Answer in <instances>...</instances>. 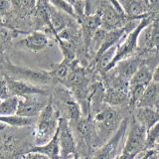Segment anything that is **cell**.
Returning a JSON list of instances; mask_svg holds the SVG:
<instances>
[{
	"instance_id": "6da1fadb",
	"label": "cell",
	"mask_w": 159,
	"mask_h": 159,
	"mask_svg": "<svg viewBox=\"0 0 159 159\" xmlns=\"http://www.w3.org/2000/svg\"><path fill=\"white\" fill-rule=\"evenodd\" d=\"M50 101L54 108L60 114V117L66 118L70 123L76 122L83 117L82 109L76 98L70 89L62 84H54L50 93Z\"/></svg>"
},
{
	"instance_id": "7a4b0ae2",
	"label": "cell",
	"mask_w": 159,
	"mask_h": 159,
	"mask_svg": "<svg viewBox=\"0 0 159 159\" xmlns=\"http://www.w3.org/2000/svg\"><path fill=\"white\" fill-rule=\"evenodd\" d=\"M59 118L60 114L54 108L51 101H49L48 104L37 117L33 133L35 145L39 146L46 144L54 137L58 129Z\"/></svg>"
},
{
	"instance_id": "3957f363",
	"label": "cell",
	"mask_w": 159,
	"mask_h": 159,
	"mask_svg": "<svg viewBox=\"0 0 159 159\" xmlns=\"http://www.w3.org/2000/svg\"><path fill=\"white\" fill-rule=\"evenodd\" d=\"M2 74L6 75L10 78L21 80V81L30 83L32 84H36V86L48 87L50 84H52V86L56 84L50 71L19 67L16 66V65H13L10 61H8L5 65Z\"/></svg>"
},
{
	"instance_id": "277c9868",
	"label": "cell",
	"mask_w": 159,
	"mask_h": 159,
	"mask_svg": "<svg viewBox=\"0 0 159 159\" xmlns=\"http://www.w3.org/2000/svg\"><path fill=\"white\" fill-rule=\"evenodd\" d=\"M151 22H152V19H151L150 15H149V16L141 19L139 24L137 25V27L134 30H132L130 33H128L126 36L123 37L121 41L117 44L116 52V55H114L112 62L106 69V71L103 73L111 70L118 62L122 61L124 59H127L129 57L134 56V53H135L136 50L138 49L137 48V39H138L139 34H140V32L142 31L144 27L147 26V25L150 24Z\"/></svg>"
},
{
	"instance_id": "5b68a950",
	"label": "cell",
	"mask_w": 159,
	"mask_h": 159,
	"mask_svg": "<svg viewBox=\"0 0 159 159\" xmlns=\"http://www.w3.org/2000/svg\"><path fill=\"white\" fill-rule=\"evenodd\" d=\"M146 129L140 123H138L133 117L129 120L127 128V137L120 155L128 159H135L142 151H145Z\"/></svg>"
},
{
	"instance_id": "8992f818",
	"label": "cell",
	"mask_w": 159,
	"mask_h": 159,
	"mask_svg": "<svg viewBox=\"0 0 159 159\" xmlns=\"http://www.w3.org/2000/svg\"><path fill=\"white\" fill-rule=\"evenodd\" d=\"M129 119L123 118L116 131L114 132L107 142H104L97 151H94L93 159H116L119 154L121 143L126 135Z\"/></svg>"
},
{
	"instance_id": "52a82bcc",
	"label": "cell",
	"mask_w": 159,
	"mask_h": 159,
	"mask_svg": "<svg viewBox=\"0 0 159 159\" xmlns=\"http://www.w3.org/2000/svg\"><path fill=\"white\" fill-rule=\"evenodd\" d=\"M57 134L60 146V159H71L78 156L76 137L74 135L72 126L66 118H59Z\"/></svg>"
},
{
	"instance_id": "ba28073f",
	"label": "cell",
	"mask_w": 159,
	"mask_h": 159,
	"mask_svg": "<svg viewBox=\"0 0 159 159\" xmlns=\"http://www.w3.org/2000/svg\"><path fill=\"white\" fill-rule=\"evenodd\" d=\"M6 76V75H5ZM9 91L12 97L18 98H24L31 96H43V97H50L49 88H45L41 86H36L30 83L21 81V80H16L6 76Z\"/></svg>"
},
{
	"instance_id": "9c48e42d",
	"label": "cell",
	"mask_w": 159,
	"mask_h": 159,
	"mask_svg": "<svg viewBox=\"0 0 159 159\" xmlns=\"http://www.w3.org/2000/svg\"><path fill=\"white\" fill-rule=\"evenodd\" d=\"M50 101V97L31 96L24 98H18L16 116L26 118H35L44 109Z\"/></svg>"
},
{
	"instance_id": "30bf717a",
	"label": "cell",
	"mask_w": 159,
	"mask_h": 159,
	"mask_svg": "<svg viewBox=\"0 0 159 159\" xmlns=\"http://www.w3.org/2000/svg\"><path fill=\"white\" fill-rule=\"evenodd\" d=\"M141 63L142 62L140 57L134 55L132 57H129L118 62L111 70H109V72L119 80H121V81L129 83L130 79L133 77V75L136 73V71L140 68L141 65H143Z\"/></svg>"
},
{
	"instance_id": "8fae6325",
	"label": "cell",
	"mask_w": 159,
	"mask_h": 159,
	"mask_svg": "<svg viewBox=\"0 0 159 159\" xmlns=\"http://www.w3.org/2000/svg\"><path fill=\"white\" fill-rule=\"evenodd\" d=\"M48 12H49L50 22H51L53 38L55 36H57L60 32L63 31L67 27L78 25V22L76 20L68 16L67 14L61 12L57 8H55L49 1H48Z\"/></svg>"
},
{
	"instance_id": "7c38bea8",
	"label": "cell",
	"mask_w": 159,
	"mask_h": 159,
	"mask_svg": "<svg viewBox=\"0 0 159 159\" xmlns=\"http://www.w3.org/2000/svg\"><path fill=\"white\" fill-rule=\"evenodd\" d=\"M125 16L130 19H143L149 16V2L136 1V0H127L119 1Z\"/></svg>"
},
{
	"instance_id": "4fadbf2b",
	"label": "cell",
	"mask_w": 159,
	"mask_h": 159,
	"mask_svg": "<svg viewBox=\"0 0 159 159\" xmlns=\"http://www.w3.org/2000/svg\"><path fill=\"white\" fill-rule=\"evenodd\" d=\"M22 45L33 53H40L46 50L50 44V37L47 34L40 31L28 33L27 36L21 40Z\"/></svg>"
},
{
	"instance_id": "5bb4252c",
	"label": "cell",
	"mask_w": 159,
	"mask_h": 159,
	"mask_svg": "<svg viewBox=\"0 0 159 159\" xmlns=\"http://www.w3.org/2000/svg\"><path fill=\"white\" fill-rule=\"evenodd\" d=\"M133 118L148 130L159 121V106L154 107H136L134 109Z\"/></svg>"
},
{
	"instance_id": "9a60e30c",
	"label": "cell",
	"mask_w": 159,
	"mask_h": 159,
	"mask_svg": "<svg viewBox=\"0 0 159 159\" xmlns=\"http://www.w3.org/2000/svg\"><path fill=\"white\" fill-rule=\"evenodd\" d=\"M159 103V83L151 82L145 89L136 107H154Z\"/></svg>"
},
{
	"instance_id": "2e32d148",
	"label": "cell",
	"mask_w": 159,
	"mask_h": 159,
	"mask_svg": "<svg viewBox=\"0 0 159 159\" xmlns=\"http://www.w3.org/2000/svg\"><path fill=\"white\" fill-rule=\"evenodd\" d=\"M26 152H36V153L43 154V155L47 156L49 159H60V146L58 142L57 132L51 140L48 141L46 144H43V145H39V146L34 145Z\"/></svg>"
},
{
	"instance_id": "e0dca14e",
	"label": "cell",
	"mask_w": 159,
	"mask_h": 159,
	"mask_svg": "<svg viewBox=\"0 0 159 159\" xmlns=\"http://www.w3.org/2000/svg\"><path fill=\"white\" fill-rule=\"evenodd\" d=\"M153 71L151 68L146 64H143L140 66L136 73L133 75V77L130 79L128 83V87L134 86H144L147 87L149 84L152 82Z\"/></svg>"
},
{
	"instance_id": "ac0fdd59",
	"label": "cell",
	"mask_w": 159,
	"mask_h": 159,
	"mask_svg": "<svg viewBox=\"0 0 159 159\" xmlns=\"http://www.w3.org/2000/svg\"><path fill=\"white\" fill-rule=\"evenodd\" d=\"M34 118H26L18 116H0V123L11 127H26L32 125Z\"/></svg>"
},
{
	"instance_id": "d6986e66",
	"label": "cell",
	"mask_w": 159,
	"mask_h": 159,
	"mask_svg": "<svg viewBox=\"0 0 159 159\" xmlns=\"http://www.w3.org/2000/svg\"><path fill=\"white\" fill-rule=\"evenodd\" d=\"M18 106V98L10 97L6 99H0V116H15Z\"/></svg>"
},
{
	"instance_id": "ffe728a7",
	"label": "cell",
	"mask_w": 159,
	"mask_h": 159,
	"mask_svg": "<svg viewBox=\"0 0 159 159\" xmlns=\"http://www.w3.org/2000/svg\"><path fill=\"white\" fill-rule=\"evenodd\" d=\"M159 144V121L146 131L145 151L154 150Z\"/></svg>"
},
{
	"instance_id": "44dd1931",
	"label": "cell",
	"mask_w": 159,
	"mask_h": 159,
	"mask_svg": "<svg viewBox=\"0 0 159 159\" xmlns=\"http://www.w3.org/2000/svg\"><path fill=\"white\" fill-rule=\"evenodd\" d=\"M55 8H57L61 12L67 14L68 16L72 17L73 19L76 20V16H75L74 8L70 1H64V0H56V1H49Z\"/></svg>"
},
{
	"instance_id": "7402d4cb",
	"label": "cell",
	"mask_w": 159,
	"mask_h": 159,
	"mask_svg": "<svg viewBox=\"0 0 159 159\" xmlns=\"http://www.w3.org/2000/svg\"><path fill=\"white\" fill-rule=\"evenodd\" d=\"M12 96L9 91L6 76L4 74L0 73V99H6Z\"/></svg>"
},
{
	"instance_id": "603a6c76",
	"label": "cell",
	"mask_w": 159,
	"mask_h": 159,
	"mask_svg": "<svg viewBox=\"0 0 159 159\" xmlns=\"http://www.w3.org/2000/svg\"><path fill=\"white\" fill-rule=\"evenodd\" d=\"M23 159H49V158L43 155V154L36 153V152H25L23 154Z\"/></svg>"
},
{
	"instance_id": "cb8c5ba5",
	"label": "cell",
	"mask_w": 159,
	"mask_h": 159,
	"mask_svg": "<svg viewBox=\"0 0 159 159\" xmlns=\"http://www.w3.org/2000/svg\"><path fill=\"white\" fill-rule=\"evenodd\" d=\"M152 82L159 83V65L154 69L153 71V76H152Z\"/></svg>"
},
{
	"instance_id": "d4e9b609",
	"label": "cell",
	"mask_w": 159,
	"mask_h": 159,
	"mask_svg": "<svg viewBox=\"0 0 159 159\" xmlns=\"http://www.w3.org/2000/svg\"><path fill=\"white\" fill-rule=\"evenodd\" d=\"M150 152H151V150H147V151H145V152H144V154H143V156H141L140 158H138V159H146V158L148 157L149 154H150Z\"/></svg>"
},
{
	"instance_id": "484cf974",
	"label": "cell",
	"mask_w": 159,
	"mask_h": 159,
	"mask_svg": "<svg viewBox=\"0 0 159 159\" xmlns=\"http://www.w3.org/2000/svg\"><path fill=\"white\" fill-rule=\"evenodd\" d=\"M154 150H155V152L157 153V155H158V157H159V144L155 147V149H154Z\"/></svg>"
},
{
	"instance_id": "4316f807",
	"label": "cell",
	"mask_w": 159,
	"mask_h": 159,
	"mask_svg": "<svg viewBox=\"0 0 159 159\" xmlns=\"http://www.w3.org/2000/svg\"><path fill=\"white\" fill-rule=\"evenodd\" d=\"M71 159H81L79 156H75V157H73V158H71Z\"/></svg>"
},
{
	"instance_id": "83f0119b",
	"label": "cell",
	"mask_w": 159,
	"mask_h": 159,
	"mask_svg": "<svg viewBox=\"0 0 159 159\" xmlns=\"http://www.w3.org/2000/svg\"><path fill=\"white\" fill-rule=\"evenodd\" d=\"M158 106H159V103H158Z\"/></svg>"
}]
</instances>
